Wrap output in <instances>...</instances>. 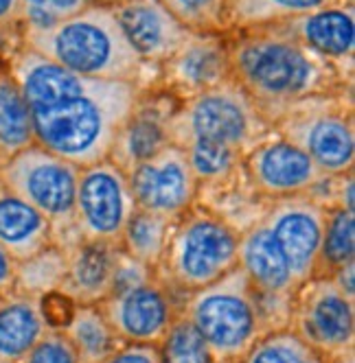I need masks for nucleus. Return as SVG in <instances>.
Returning a JSON list of instances; mask_svg holds the SVG:
<instances>
[{"mask_svg":"<svg viewBox=\"0 0 355 363\" xmlns=\"http://www.w3.org/2000/svg\"><path fill=\"white\" fill-rule=\"evenodd\" d=\"M226 40L231 77L270 125L310 96L351 90V77L276 24L231 33Z\"/></svg>","mask_w":355,"mask_h":363,"instance_id":"1","label":"nucleus"},{"mask_svg":"<svg viewBox=\"0 0 355 363\" xmlns=\"http://www.w3.org/2000/svg\"><path fill=\"white\" fill-rule=\"evenodd\" d=\"M20 44L88 79L128 82L154 88L149 70L119 27L108 5L90 3L48 29H20Z\"/></svg>","mask_w":355,"mask_h":363,"instance_id":"2","label":"nucleus"},{"mask_svg":"<svg viewBox=\"0 0 355 363\" xmlns=\"http://www.w3.org/2000/svg\"><path fill=\"white\" fill-rule=\"evenodd\" d=\"M143 92L136 84L94 79L80 96L31 108L36 143L80 169L108 160L121 125Z\"/></svg>","mask_w":355,"mask_h":363,"instance_id":"3","label":"nucleus"},{"mask_svg":"<svg viewBox=\"0 0 355 363\" xmlns=\"http://www.w3.org/2000/svg\"><path fill=\"white\" fill-rule=\"evenodd\" d=\"M241 232L195 201L173 219L154 276L178 298H185L237 267Z\"/></svg>","mask_w":355,"mask_h":363,"instance_id":"4","label":"nucleus"},{"mask_svg":"<svg viewBox=\"0 0 355 363\" xmlns=\"http://www.w3.org/2000/svg\"><path fill=\"white\" fill-rule=\"evenodd\" d=\"M167 132L169 143L178 147L209 140L246 155L255 145L272 136L274 127L231 77L215 88L178 101Z\"/></svg>","mask_w":355,"mask_h":363,"instance_id":"5","label":"nucleus"},{"mask_svg":"<svg viewBox=\"0 0 355 363\" xmlns=\"http://www.w3.org/2000/svg\"><path fill=\"white\" fill-rule=\"evenodd\" d=\"M180 308L207 342L215 363H239L266 333L257 296L239 267L185 296Z\"/></svg>","mask_w":355,"mask_h":363,"instance_id":"6","label":"nucleus"},{"mask_svg":"<svg viewBox=\"0 0 355 363\" xmlns=\"http://www.w3.org/2000/svg\"><path fill=\"white\" fill-rule=\"evenodd\" d=\"M80 167L50 153L38 143L0 160V186L38 208L53 225V245L66 250L77 243L75 191Z\"/></svg>","mask_w":355,"mask_h":363,"instance_id":"7","label":"nucleus"},{"mask_svg":"<svg viewBox=\"0 0 355 363\" xmlns=\"http://www.w3.org/2000/svg\"><path fill=\"white\" fill-rule=\"evenodd\" d=\"M272 127L278 136L305 151L324 175L355 171V118L351 90L300 101Z\"/></svg>","mask_w":355,"mask_h":363,"instance_id":"8","label":"nucleus"},{"mask_svg":"<svg viewBox=\"0 0 355 363\" xmlns=\"http://www.w3.org/2000/svg\"><path fill=\"white\" fill-rule=\"evenodd\" d=\"M288 326L334 361L355 350V298L332 276H314L296 287Z\"/></svg>","mask_w":355,"mask_h":363,"instance_id":"9","label":"nucleus"},{"mask_svg":"<svg viewBox=\"0 0 355 363\" xmlns=\"http://www.w3.org/2000/svg\"><path fill=\"white\" fill-rule=\"evenodd\" d=\"M136 213L128 173L112 160L80 169L75 191V232L80 241L119 243L125 225Z\"/></svg>","mask_w":355,"mask_h":363,"instance_id":"10","label":"nucleus"},{"mask_svg":"<svg viewBox=\"0 0 355 363\" xmlns=\"http://www.w3.org/2000/svg\"><path fill=\"white\" fill-rule=\"evenodd\" d=\"M237 267L257 296L266 330L288 326L296 282L261 219L241 232Z\"/></svg>","mask_w":355,"mask_h":363,"instance_id":"11","label":"nucleus"},{"mask_svg":"<svg viewBox=\"0 0 355 363\" xmlns=\"http://www.w3.org/2000/svg\"><path fill=\"white\" fill-rule=\"evenodd\" d=\"M327 206L310 195L272 199L266 203L263 225L281 250L296 287L316 276Z\"/></svg>","mask_w":355,"mask_h":363,"instance_id":"12","label":"nucleus"},{"mask_svg":"<svg viewBox=\"0 0 355 363\" xmlns=\"http://www.w3.org/2000/svg\"><path fill=\"white\" fill-rule=\"evenodd\" d=\"M241 171L263 201L310 195L327 177L305 151L276 132L244 155Z\"/></svg>","mask_w":355,"mask_h":363,"instance_id":"13","label":"nucleus"},{"mask_svg":"<svg viewBox=\"0 0 355 363\" xmlns=\"http://www.w3.org/2000/svg\"><path fill=\"white\" fill-rule=\"evenodd\" d=\"M180 304L182 298L169 291L156 276H149L143 282L112 291L99 306L121 344L156 346L178 315Z\"/></svg>","mask_w":355,"mask_h":363,"instance_id":"14","label":"nucleus"},{"mask_svg":"<svg viewBox=\"0 0 355 363\" xmlns=\"http://www.w3.org/2000/svg\"><path fill=\"white\" fill-rule=\"evenodd\" d=\"M138 211L178 219L197 201L200 184L189 167L187 153L178 145H167L128 173Z\"/></svg>","mask_w":355,"mask_h":363,"instance_id":"15","label":"nucleus"},{"mask_svg":"<svg viewBox=\"0 0 355 363\" xmlns=\"http://www.w3.org/2000/svg\"><path fill=\"white\" fill-rule=\"evenodd\" d=\"M160 90L178 101L195 96L231 79L228 40L222 33H191L175 53L158 66Z\"/></svg>","mask_w":355,"mask_h":363,"instance_id":"16","label":"nucleus"},{"mask_svg":"<svg viewBox=\"0 0 355 363\" xmlns=\"http://www.w3.org/2000/svg\"><path fill=\"white\" fill-rule=\"evenodd\" d=\"M110 9L138 57L156 70L193 33L160 0H125Z\"/></svg>","mask_w":355,"mask_h":363,"instance_id":"17","label":"nucleus"},{"mask_svg":"<svg viewBox=\"0 0 355 363\" xmlns=\"http://www.w3.org/2000/svg\"><path fill=\"white\" fill-rule=\"evenodd\" d=\"M175 106L178 99H173L171 94L156 88L145 90L132 114L121 125L108 160H112L121 171L130 173L136 164L167 147V125Z\"/></svg>","mask_w":355,"mask_h":363,"instance_id":"18","label":"nucleus"},{"mask_svg":"<svg viewBox=\"0 0 355 363\" xmlns=\"http://www.w3.org/2000/svg\"><path fill=\"white\" fill-rule=\"evenodd\" d=\"M276 27L351 77L355 53V9L351 0L292 18Z\"/></svg>","mask_w":355,"mask_h":363,"instance_id":"19","label":"nucleus"},{"mask_svg":"<svg viewBox=\"0 0 355 363\" xmlns=\"http://www.w3.org/2000/svg\"><path fill=\"white\" fill-rule=\"evenodd\" d=\"M3 62L27 99L29 108L55 106V103L84 94L94 84V79L72 72L22 44L13 48Z\"/></svg>","mask_w":355,"mask_h":363,"instance_id":"20","label":"nucleus"},{"mask_svg":"<svg viewBox=\"0 0 355 363\" xmlns=\"http://www.w3.org/2000/svg\"><path fill=\"white\" fill-rule=\"evenodd\" d=\"M66 276L60 291L75 304H101L112 289L121 258L119 243L77 241L64 250Z\"/></svg>","mask_w":355,"mask_h":363,"instance_id":"21","label":"nucleus"},{"mask_svg":"<svg viewBox=\"0 0 355 363\" xmlns=\"http://www.w3.org/2000/svg\"><path fill=\"white\" fill-rule=\"evenodd\" d=\"M53 245V225L31 203L0 186V247L16 263Z\"/></svg>","mask_w":355,"mask_h":363,"instance_id":"22","label":"nucleus"},{"mask_svg":"<svg viewBox=\"0 0 355 363\" xmlns=\"http://www.w3.org/2000/svg\"><path fill=\"white\" fill-rule=\"evenodd\" d=\"M46 330L40 298L16 289L0 296V361L18 363Z\"/></svg>","mask_w":355,"mask_h":363,"instance_id":"23","label":"nucleus"},{"mask_svg":"<svg viewBox=\"0 0 355 363\" xmlns=\"http://www.w3.org/2000/svg\"><path fill=\"white\" fill-rule=\"evenodd\" d=\"M338 3L344 0H228L224 35L272 27Z\"/></svg>","mask_w":355,"mask_h":363,"instance_id":"24","label":"nucleus"},{"mask_svg":"<svg viewBox=\"0 0 355 363\" xmlns=\"http://www.w3.org/2000/svg\"><path fill=\"white\" fill-rule=\"evenodd\" d=\"M60 330L68 337L80 363H101L121 346L99 304H75L68 322Z\"/></svg>","mask_w":355,"mask_h":363,"instance_id":"25","label":"nucleus"},{"mask_svg":"<svg viewBox=\"0 0 355 363\" xmlns=\"http://www.w3.org/2000/svg\"><path fill=\"white\" fill-rule=\"evenodd\" d=\"M33 143L31 108L3 62L0 64V160L11 158L13 153Z\"/></svg>","mask_w":355,"mask_h":363,"instance_id":"26","label":"nucleus"},{"mask_svg":"<svg viewBox=\"0 0 355 363\" xmlns=\"http://www.w3.org/2000/svg\"><path fill=\"white\" fill-rule=\"evenodd\" d=\"M173 219L154 215L147 211H138L130 217L128 225H125L119 247L123 254H128L141 265L154 269L163 256V250L169 239V230H171Z\"/></svg>","mask_w":355,"mask_h":363,"instance_id":"27","label":"nucleus"},{"mask_svg":"<svg viewBox=\"0 0 355 363\" xmlns=\"http://www.w3.org/2000/svg\"><path fill=\"white\" fill-rule=\"evenodd\" d=\"M351 263H355V213L334 206L327 208L316 276H334Z\"/></svg>","mask_w":355,"mask_h":363,"instance_id":"28","label":"nucleus"},{"mask_svg":"<svg viewBox=\"0 0 355 363\" xmlns=\"http://www.w3.org/2000/svg\"><path fill=\"white\" fill-rule=\"evenodd\" d=\"M239 363H332V359L312 348L290 326H283L261 333Z\"/></svg>","mask_w":355,"mask_h":363,"instance_id":"29","label":"nucleus"},{"mask_svg":"<svg viewBox=\"0 0 355 363\" xmlns=\"http://www.w3.org/2000/svg\"><path fill=\"white\" fill-rule=\"evenodd\" d=\"M182 149L187 153L189 167L197 179L200 189L222 184V182H228L241 173L244 153L226 147V145L209 143V140H195Z\"/></svg>","mask_w":355,"mask_h":363,"instance_id":"30","label":"nucleus"},{"mask_svg":"<svg viewBox=\"0 0 355 363\" xmlns=\"http://www.w3.org/2000/svg\"><path fill=\"white\" fill-rule=\"evenodd\" d=\"M64 276H66V254L62 247L50 245L44 252L16 265L13 289L36 298H44L46 294L60 291Z\"/></svg>","mask_w":355,"mask_h":363,"instance_id":"31","label":"nucleus"},{"mask_svg":"<svg viewBox=\"0 0 355 363\" xmlns=\"http://www.w3.org/2000/svg\"><path fill=\"white\" fill-rule=\"evenodd\" d=\"M160 363H215L207 342L193 326V322L178 311L171 326L156 344Z\"/></svg>","mask_w":355,"mask_h":363,"instance_id":"32","label":"nucleus"},{"mask_svg":"<svg viewBox=\"0 0 355 363\" xmlns=\"http://www.w3.org/2000/svg\"><path fill=\"white\" fill-rule=\"evenodd\" d=\"M160 3L195 33H222L228 0H160Z\"/></svg>","mask_w":355,"mask_h":363,"instance_id":"33","label":"nucleus"},{"mask_svg":"<svg viewBox=\"0 0 355 363\" xmlns=\"http://www.w3.org/2000/svg\"><path fill=\"white\" fill-rule=\"evenodd\" d=\"M18 363H80V357L60 328H48Z\"/></svg>","mask_w":355,"mask_h":363,"instance_id":"34","label":"nucleus"},{"mask_svg":"<svg viewBox=\"0 0 355 363\" xmlns=\"http://www.w3.org/2000/svg\"><path fill=\"white\" fill-rule=\"evenodd\" d=\"M101 363H160L158 348L151 344H121Z\"/></svg>","mask_w":355,"mask_h":363,"instance_id":"35","label":"nucleus"},{"mask_svg":"<svg viewBox=\"0 0 355 363\" xmlns=\"http://www.w3.org/2000/svg\"><path fill=\"white\" fill-rule=\"evenodd\" d=\"M22 7L20 0H0V35L9 33L11 29L20 31Z\"/></svg>","mask_w":355,"mask_h":363,"instance_id":"36","label":"nucleus"},{"mask_svg":"<svg viewBox=\"0 0 355 363\" xmlns=\"http://www.w3.org/2000/svg\"><path fill=\"white\" fill-rule=\"evenodd\" d=\"M16 261L13 258L0 247V296L7 294L13 289V282H16Z\"/></svg>","mask_w":355,"mask_h":363,"instance_id":"37","label":"nucleus"},{"mask_svg":"<svg viewBox=\"0 0 355 363\" xmlns=\"http://www.w3.org/2000/svg\"><path fill=\"white\" fill-rule=\"evenodd\" d=\"M332 278L336 280V284H338V287H340L346 296L355 298V263L342 267V269L336 272Z\"/></svg>","mask_w":355,"mask_h":363,"instance_id":"38","label":"nucleus"},{"mask_svg":"<svg viewBox=\"0 0 355 363\" xmlns=\"http://www.w3.org/2000/svg\"><path fill=\"white\" fill-rule=\"evenodd\" d=\"M332 363H355V350H353V352H346V354H342V357H336Z\"/></svg>","mask_w":355,"mask_h":363,"instance_id":"39","label":"nucleus"},{"mask_svg":"<svg viewBox=\"0 0 355 363\" xmlns=\"http://www.w3.org/2000/svg\"><path fill=\"white\" fill-rule=\"evenodd\" d=\"M90 3H97V5H108V7H114V5H121L125 0H90Z\"/></svg>","mask_w":355,"mask_h":363,"instance_id":"40","label":"nucleus"},{"mask_svg":"<svg viewBox=\"0 0 355 363\" xmlns=\"http://www.w3.org/2000/svg\"><path fill=\"white\" fill-rule=\"evenodd\" d=\"M0 363H9V361H0Z\"/></svg>","mask_w":355,"mask_h":363,"instance_id":"41","label":"nucleus"},{"mask_svg":"<svg viewBox=\"0 0 355 363\" xmlns=\"http://www.w3.org/2000/svg\"><path fill=\"white\" fill-rule=\"evenodd\" d=\"M0 64H3V60H0Z\"/></svg>","mask_w":355,"mask_h":363,"instance_id":"42","label":"nucleus"}]
</instances>
